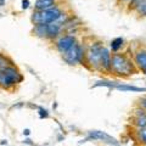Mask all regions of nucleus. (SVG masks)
I'll return each mask as SVG.
<instances>
[{
	"mask_svg": "<svg viewBox=\"0 0 146 146\" xmlns=\"http://www.w3.org/2000/svg\"><path fill=\"white\" fill-rule=\"evenodd\" d=\"M34 33H35V35H38V36H46V25L35 26Z\"/></svg>",
	"mask_w": 146,
	"mask_h": 146,
	"instance_id": "nucleus-12",
	"label": "nucleus"
},
{
	"mask_svg": "<svg viewBox=\"0 0 146 146\" xmlns=\"http://www.w3.org/2000/svg\"><path fill=\"white\" fill-rule=\"evenodd\" d=\"M4 4H5V1H4V0H0V6H3Z\"/></svg>",
	"mask_w": 146,
	"mask_h": 146,
	"instance_id": "nucleus-23",
	"label": "nucleus"
},
{
	"mask_svg": "<svg viewBox=\"0 0 146 146\" xmlns=\"http://www.w3.org/2000/svg\"><path fill=\"white\" fill-rule=\"evenodd\" d=\"M139 136H140L141 141H143L144 144H146V129H145V128H144V129H140V131H139Z\"/></svg>",
	"mask_w": 146,
	"mask_h": 146,
	"instance_id": "nucleus-17",
	"label": "nucleus"
},
{
	"mask_svg": "<svg viewBox=\"0 0 146 146\" xmlns=\"http://www.w3.org/2000/svg\"><path fill=\"white\" fill-rule=\"evenodd\" d=\"M101 50L102 46L100 44H95L93 48H90L89 52L86 54V58L90 65H93V67H99L100 65V60H101Z\"/></svg>",
	"mask_w": 146,
	"mask_h": 146,
	"instance_id": "nucleus-4",
	"label": "nucleus"
},
{
	"mask_svg": "<svg viewBox=\"0 0 146 146\" xmlns=\"http://www.w3.org/2000/svg\"><path fill=\"white\" fill-rule=\"evenodd\" d=\"M136 125L141 129H144L146 127V116L145 115H139V117L136 118Z\"/></svg>",
	"mask_w": 146,
	"mask_h": 146,
	"instance_id": "nucleus-15",
	"label": "nucleus"
},
{
	"mask_svg": "<svg viewBox=\"0 0 146 146\" xmlns=\"http://www.w3.org/2000/svg\"><path fill=\"white\" fill-rule=\"evenodd\" d=\"M123 43H124L123 38H116V39L111 43V49L113 50V51H118V50H119V48H122Z\"/></svg>",
	"mask_w": 146,
	"mask_h": 146,
	"instance_id": "nucleus-13",
	"label": "nucleus"
},
{
	"mask_svg": "<svg viewBox=\"0 0 146 146\" xmlns=\"http://www.w3.org/2000/svg\"><path fill=\"white\" fill-rule=\"evenodd\" d=\"M136 11H138L140 15L146 16V0H141V1L138 3V5H136Z\"/></svg>",
	"mask_w": 146,
	"mask_h": 146,
	"instance_id": "nucleus-14",
	"label": "nucleus"
},
{
	"mask_svg": "<svg viewBox=\"0 0 146 146\" xmlns=\"http://www.w3.org/2000/svg\"><path fill=\"white\" fill-rule=\"evenodd\" d=\"M89 139H95V140H102L104 143L107 144H113L117 145V140L115 138H112L111 135L106 134L105 131H100V130H91L89 131Z\"/></svg>",
	"mask_w": 146,
	"mask_h": 146,
	"instance_id": "nucleus-6",
	"label": "nucleus"
},
{
	"mask_svg": "<svg viewBox=\"0 0 146 146\" xmlns=\"http://www.w3.org/2000/svg\"><path fill=\"white\" fill-rule=\"evenodd\" d=\"M29 6V1L28 0H23V1H22V9H27Z\"/></svg>",
	"mask_w": 146,
	"mask_h": 146,
	"instance_id": "nucleus-20",
	"label": "nucleus"
},
{
	"mask_svg": "<svg viewBox=\"0 0 146 146\" xmlns=\"http://www.w3.org/2000/svg\"><path fill=\"white\" fill-rule=\"evenodd\" d=\"M63 58L67 63L70 65H77V63L82 62V58H83V49L79 44H74L73 46L67 50V51L63 54Z\"/></svg>",
	"mask_w": 146,
	"mask_h": 146,
	"instance_id": "nucleus-3",
	"label": "nucleus"
},
{
	"mask_svg": "<svg viewBox=\"0 0 146 146\" xmlns=\"http://www.w3.org/2000/svg\"><path fill=\"white\" fill-rule=\"evenodd\" d=\"M74 44H76L74 36H72V35H65V36H61V38L57 40L56 46L58 49V51L62 52V54H65L67 50H70Z\"/></svg>",
	"mask_w": 146,
	"mask_h": 146,
	"instance_id": "nucleus-5",
	"label": "nucleus"
},
{
	"mask_svg": "<svg viewBox=\"0 0 146 146\" xmlns=\"http://www.w3.org/2000/svg\"><path fill=\"white\" fill-rule=\"evenodd\" d=\"M55 5V0H36L35 9L36 11H44L48 9H51Z\"/></svg>",
	"mask_w": 146,
	"mask_h": 146,
	"instance_id": "nucleus-8",
	"label": "nucleus"
},
{
	"mask_svg": "<svg viewBox=\"0 0 146 146\" xmlns=\"http://www.w3.org/2000/svg\"><path fill=\"white\" fill-rule=\"evenodd\" d=\"M100 65L104 70L111 71V54L107 49L102 48L101 50V60H100Z\"/></svg>",
	"mask_w": 146,
	"mask_h": 146,
	"instance_id": "nucleus-7",
	"label": "nucleus"
},
{
	"mask_svg": "<svg viewBox=\"0 0 146 146\" xmlns=\"http://www.w3.org/2000/svg\"><path fill=\"white\" fill-rule=\"evenodd\" d=\"M60 29H61V25H58L57 22L46 25V36L54 38V36H56L58 33H60Z\"/></svg>",
	"mask_w": 146,
	"mask_h": 146,
	"instance_id": "nucleus-9",
	"label": "nucleus"
},
{
	"mask_svg": "<svg viewBox=\"0 0 146 146\" xmlns=\"http://www.w3.org/2000/svg\"><path fill=\"white\" fill-rule=\"evenodd\" d=\"M62 16V12L58 7L54 6L51 9L44 11H34L32 16V22L35 26H42V25H50L56 22L58 18Z\"/></svg>",
	"mask_w": 146,
	"mask_h": 146,
	"instance_id": "nucleus-2",
	"label": "nucleus"
},
{
	"mask_svg": "<svg viewBox=\"0 0 146 146\" xmlns=\"http://www.w3.org/2000/svg\"><path fill=\"white\" fill-rule=\"evenodd\" d=\"M23 133H25L26 135H29V129H26V130L23 131Z\"/></svg>",
	"mask_w": 146,
	"mask_h": 146,
	"instance_id": "nucleus-22",
	"label": "nucleus"
},
{
	"mask_svg": "<svg viewBox=\"0 0 146 146\" xmlns=\"http://www.w3.org/2000/svg\"><path fill=\"white\" fill-rule=\"evenodd\" d=\"M39 112H40V117H44V118H48L49 117V115H48V111L46 110H43V108H40L39 110Z\"/></svg>",
	"mask_w": 146,
	"mask_h": 146,
	"instance_id": "nucleus-19",
	"label": "nucleus"
},
{
	"mask_svg": "<svg viewBox=\"0 0 146 146\" xmlns=\"http://www.w3.org/2000/svg\"><path fill=\"white\" fill-rule=\"evenodd\" d=\"M135 62L140 70H146V51H139L135 55Z\"/></svg>",
	"mask_w": 146,
	"mask_h": 146,
	"instance_id": "nucleus-10",
	"label": "nucleus"
},
{
	"mask_svg": "<svg viewBox=\"0 0 146 146\" xmlns=\"http://www.w3.org/2000/svg\"><path fill=\"white\" fill-rule=\"evenodd\" d=\"M141 105L146 108V98H144V99H141Z\"/></svg>",
	"mask_w": 146,
	"mask_h": 146,
	"instance_id": "nucleus-21",
	"label": "nucleus"
},
{
	"mask_svg": "<svg viewBox=\"0 0 146 146\" xmlns=\"http://www.w3.org/2000/svg\"><path fill=\"white\" fill-rule=\"evenodd\" d=\"M117 84L115 83H112V82H98L96 84H94V88H96V86H108V88H113V86H116Z\"/></svg>",
	"mask_w": 146,
	"mask_h": 146,
	"instance_id": "nucleus-16",
	"label": "nucleus"
},
{
	"mask_svg": "<svg viewBox=\"0 0 146 146\" xmlns=\"http://www.w3.org/2000/svg\"><path fill=\"white\" fill-rule=\"evenodd\" d=\"M3 67H6V58L0 55V68Z\"/></svg>",
	"mask_w": 146,
	"mask_h": 146,
	"instance_id": "nucleus-18",
	"label": "nucleus"
},
{
	"mask_svg": "<svg viewBox=\"0 0 146 146\" xmlns=\"http://www.w3.org/2000/svg\"><path fill=\"white\" fill-rule=\"evenodd\" d=\"M116 89L121 90V91H136V93H143L146 91V88H139V86H134V85H124V84H117L115 86Z\"/></svg>",
	"mask_w": 146,
	"mask_h": 146,
	"instance_id": "nucleus-11",
	"label": "nucleus"
},
{
	"mask_svg": "<svg viewBox=\"0 0 146 146\" xmlns=\"http://www.w3.org/2000/svg\"><path fill=\"white\" fill-rule=\"evenodd\" d=\"M111 71L118 76H130L135 73V68L125 55L115 54L111 57Z\"/></svg>",
	"mask_w": 146,
	"mask_h": 146,
	"instance_id": "nucleus-1",
	"label": "nucleus"
}]
</instances>
